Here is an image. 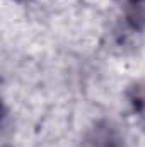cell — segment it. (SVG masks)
I'll list each match as a JSON object with an SVG mask.
<instances>
[{
  "instance_id": "obj_1",
  "label": "cell",
  "mask_w": 145,
  "mask_h": 147,
  "mask_svg": "<svg viewBox=\"0 0 145 147\" xmlns=\"http://www.w3.org/2000/svg\"><path fill=\"white\" fill-rule=\"evenodd\" d=\"M85 142L89 147H126L125 137L121 135L118 127L108 120L94 123V127L87 134Z\"/></svg>"
},
{
  "instance_id": "obj_2",
  "label": "cell",
  "mask_w": 145,
  "mask_h": 147,
  "mask_svg": "<svg viewBox=\"0 0 145 147\" xmlns=\"http://www.w3.org/2000/svg\"><path fill=\"white\" fill-rule=\"evenodd\" d=\"M125 98H126L132 115L145 128V80L132 82L125 91Z\"/></svg>"
},
{
  "instance_id": "obj_3",
  "label": "cell",
  "mask_w": 145,
  "mask_h": 147,
  "mask_svg": "<svg viewBox=\"0 0 145 147\" xmlns=\"http://www.w3.org/2000/svg\"><path fill=\"white\" fill-rule=\"evenodd\" d=\"M123 9L126 24L135 31H145V0H130Z\"/></svg>"
},
{
  "instance_id": "obj_4",
  "label": "cell",
  "mask_w": 145,
  "mask_h": 147,
  "mask_svg": "<svg viewBox=\"0 0 145 147\" xmlns=\"http://www.w3.org/2000/svg\"><path fill=\"white\" fill-rule=\"evenodd\" d=\"M116 2H119L121 5H125V3H126V2H130V0H116Z\"/></svg>"
}]
</instances>
